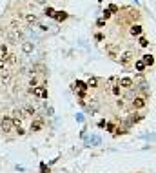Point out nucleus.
Instances as JSON below:
<instances>
[{
    "mask_svg": "<svg viewBox=\"0 0 156 173\" xmlns=\"http://www.w3.org/2000/svg\"><path fill=\"white\" fill-rule=\"evenodd\" d=\"M5 62H8V60H5V57H0V69L5 66Z\"/></svg>",
    "mask_w": 156,
    "mask_h": 173,
    "instance_id": "obj_17",
    "label": "nucleus"
},
{
    "mask_svg": "<svg viewBox=\"0 0 156 173\" xmlns=\"http://www.w3.org/2000/svg\"><path fill=\"white\" fill-rule=\"evenodd\" d=\"M0 129H2L4 133H9V131H13V129H15V120L9 119V117L2 119V122H0Z\"/></svg>",
    "mask_w": 156,
    "mask_h": 173,
    "instance_id": "obj_1",
    "label": "nucleus"
},
{
    "mask_svg": "<svg viewBox=\"0 0 156 173\" xmlns=\"http://www.w3.org/2000/svg\"><path fill=\"white\" fill-rule=\"evenodd\" d=\"M31 49H33V47H31V44H24V51H25V53H29Z\"/></svg>",
    "mask_w": 156,
    "mask_h": 173,
    "instance_id": "obj_18",
    "label": "nucleus"
},
{
    "mask_svg": "<svg viewBox=\"0 0 156 173\" xmlns=\"http://www.w3.org/2000/svg\"><path fill=\"white\" fill-rule=\"evenodd\" d=\"M24 111H25V113H27V115H31V117H33V115H35V109H33V108H25V109H24Z\"/></svg>",
    "mask_w": 156,
    "mask_h": 173,
    "instance_id": "obj_15",
    "label": "nucleus"
},
{
    "mask_svg": "<svg viewBox=\"0 0 156 173\" xmlns=\"http://www.w3.org/2000/svg\"><path fill=\"white\" fill-rule=\"evenodd\" d=\"M133 62V53L131 51H125L124 55H122V58H120V64L122 66H129Z\"/></svg>",
    "mask_w": 156,
    "mask_h": 173,
    "instance_id": "obj_5",
    "label": "nucleus"
},
{
    "mask_svg": "<svg viewBox=\"0 0 156 173\" xmlns=\"http://www.w3.org/2000/svg\"><path fill=\"white\" fill-rule=\"evenodd\" d=\"M31 93L35 95V97H38V99H47V89H45V86H35L31 89Z\"/></svg>",
    "mask_w": 156,
    "mask_h": 173,
    "instance_id": "obj_2",
    "label": "nucleus"
},
{
    "mask_svg": "<svg viewBox=\"0 0 156 173\" xmlns=\"http://www.w3.org/2000/svg\"><path fill=\"white\" fill-rule=\"evenodd\" d=\"M118 86H120V88H124V89H131V88L134 86V82H133V79H129V77H124V79H120Z\"/></svg>",
    "mask_w": 156,
    "mask_h": 173,
    "instance_id": "obj_4",
    "label": "nucleus"
},
{
    "mask_svg": "<svg viewBox=\"0 0 156 173\" xmlns=\"http://www.w3.org/2000/svg\"><path fill=\"white\" fill-rule=\"evenodd\" d=\"M73 86H74V89H78V91H82V93L85 91V88H87V86H85V82H82V80H76Z\"/></svg>",
    "mask_w": 156,
    "mask_h": 173,
    "instance_id": "obj_7",
    "label": "nucleus"
},
{
    "mask_svg": "<svg viewBox=\"0 0 156 173\" xmlns=\"http://www.w3.org/2000/svg\"><path fill=\"white\" fill-rule=\"evenodd\" d=\"M85 86H87V88H96V86H98V80L94 79V77H91L89 80L85 82Z\"/></svg>",
    "mask_w": 156,
    "mask_h": 173,
    "instance_id": "obj_9",
    "label": "nucleus"
},
{
    "mask_svg": "<svg viewBox=\"0 0 156 173\" xmlns=\"http://www.w3.org/2000/svg\"><path fill=\"white\" fill-rule=\"evenodd\" d=\"M27 20H29V22H35L36 17H35V15H27Z\"/></svg>",
    "mask_w": 156,
    "mask_h": 173,
    "instance_id": "obj_20",
    "label": "nucleus"
},
{
    "mask_svg": "<svg viewBox=\"0 0 156 173\" xmlns=\"http://www.w3.org/2000/svg\"><path fill=\"white\" fill-rule=\"evenodd\" d=\"M147 106V99L145 97H136V99L133 100V109H142Z\"/></svg>",
    "mask_w": 156,
    "mask_h": 173,
    "instance_id": "obj_3",
    "label": "nucleus"
},
{
    "mask_svg": "<svg viewBox=\"0 0 156 173\" xmlns=\"http://www.w3.org/2000/svg\"><path fill=\"white\" fill-rule=\"evenodd\" d=\"M140 46H142V47H147V46H149V40L142 37V38H140Z\"/></svg>",
    "mask_w": 156,
    "mask_h": 173,
    "instance_id": "obj_14",
    "label": "nucleus"
},
{
    "mask_svg": "<svg viewBox=\"0 0 156 173\" xmlns=\"http://www.w3.org/2000/svg\"><path fill=\"white\" fill-rule=\"evenodd\" d=\"M145 67H147V66L144 64V60H142V58H140V60H136V71H144Z\"/></svg>",
    "mask_w": 156,
    "mask_h": 173,
    "instance_id": "obj_13",
    "label": "nucleus"
},
{
    "mask_svg": "<svg viewBox=\"0 0 156 173\" xmlns=\"http://www.w3.org/2000/svg\"><path fill=\"white\" fill-rule=\"evenodd\" d=\"M45 15H49V17H53V15H55V9H51V8H47V9H45Z\"/></svg>",
    "mask_w": 156,
    "mask_h": 173,
    "instance_id": "obj_16",
    "label": "nucleus"
},
{
    "mask_svg": "<svg viewBox=\"0 0 156 173\" xmlns=\"http://www.w3.org/2000/svg\"><path fill=\"white\" fill-rule=\"evenodd\" d=\"M44 128V120H40V119H36V120H33L31 122V131H40V129H42Z\"/></svg>",
    "mask_w": 156,
    "mask_h": 173,
    "instance_id": "obj_6",
    "label": "nucleus"
},
{
    "mask_svg": "<svg viewBox=\"0 0 156 173\" xmlns=\"http://www.w3.org/2000/svg\"><path fill=\"white\" fill-rule=\"evenodd\" d=\"M140 33H142V26L136 24V26L131 27V35H133V37H136V35H140Z\"/></svg>",
    "mask_w": 156,
    "mask_h": 173,
    "instance_id": "obj_10",
    "label": "nucleus"
},
{
    "mask_svg": "<svg viewBox=\"0 0 156 173\" xmlns=\"http://www.w3.org/2000/svg\"><path fill=\"white\" fill-rule=\"evenodd\" d=\"M53 17H55L56 20H65V18H67V13H64V11H58V13H56V11H55V15H53Z\"/></svg>",
    "mask_w": 156,
    "mask_h": 173,
    "instance_id": "obj_11",
    "label": "nucleus"
},
{
    "mask_svg": "<svg viewBox=\"0 0 156 173\" xmlns=\"http://www.w3.org/2000/svg\"><path fill=\"white\" fill-rule=\"evenodd\" d=\"M29 86H31V89L36 86V79H31V82H29Z\"/></svg>",
    "mask_w": 156,
    "mask_h": 173,
    "instance_id": "obj_19",
    "label": "nucleus"
},
{
    "mask_svg": "<svg viewBox=\"0 0 156 173\" xmlns=\"http://www.w3.org/2000/svg\"><path fill=\"white\" fill-rule=\"evenodd\" d=\"M142 60H144V64H145V66H153V64H154L153 55H144V58H142Z\"/></svg>",
    "mask_w": 156,
    "mask_h": 173,
    "instance_id": "obj_8",
    "label": "nucleus"
},
{
    "mask_svg": "<svg viewBox=\"0 0 156 173\" xmlns=\"http://www.w3.org/2000/svg\"><path fill=\"white\" fill-rule=\"evenodd\" d=\"M111 93H113L114 97H120V95H122V88H120V86H113V88H111Z\"/></svg>",
    "mask_w": 156,
    "mask_h": 173,
    "instance_id": "obj_12",
    "label": "nucleus"
}]
</instances>
